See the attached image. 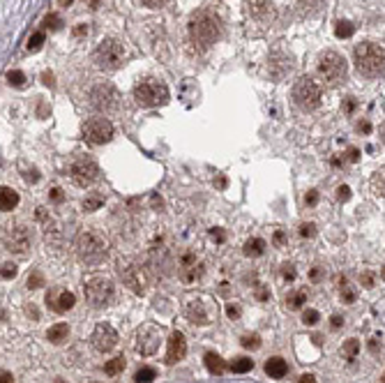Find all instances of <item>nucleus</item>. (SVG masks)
<instances>
[{
  "mask_svg": "<svg viewBox=\"0 0 385 383\" xmlns=\"http://www.w3.org/2000/svg\"><path fill=\"white\" fill-rule=\"evenodd\" d=\"M222 35V21L210 10H199L189 17V37L199 49H208Z\"/></svg>",
  "mask_w": 385,
  "mask_h": 383,
  "instance_id": "f257e3e1",
  "label": "nucleus"
},
{
  "mask_svg": "<svg viewBox=\"0 0 385 383\" xmlns=\"http://www.w3.org/2000/svg\"><path fill=\"white\" fill-rule=\"evenodd\" d=\"M383 60H385V53L380 44L362 42L355 46V65H358L360 74H364V77L369 79L383 77Z\"/></svg>",
  "mask_w": 385,
  "mask_h": 383,
  "instance_id": "f03ea898",
  "label": "nucleus"
},
{
  "mask_svg": "<svg viewBox=\"0 0 385 383\" xmlns=\"http://www.w3.org/2000/svg\"><path fill=\"white\" fill-rule=\"evenodd\" d=\"M184 316L191 326H210L217 318V302L210 296H189L184 302Z\"/></svg>",
  "mask_w": 385,
  "mask_h": 383,
  "instance_id": "7ed1b4c3",
  "label": "nucleus"
},
{
  "mask_svg": "<svg viewBox=\"0 0 385 383\" xmlns=\"http://www.w3.org/2000/svg\"><path fill=\"white\" fill-rule=\"evenodd\" d=\"M109 252V247H106V240H104L102 235L97 231H83L79 233L76 238V254L81 259L83 263H99L104 257Z\"/></svg>",
  "mask_w": 385,
  "mask_h": 383,
  "instance_id": "20e7f679",
  "label": "nucleus"
},
{
  "mask_svg": "<svg viewBox=\"0 0 385 383\" xmlns=\"http://www.w3.org/2000/svg\"><path fill=\"white\" fill-rule=\"evenodd\" d=\"M125 60V49L122 44L113 37H106L99 42L97 51H95V62H97L99 70H106V72H113L118 70Z\"/></svg>",
  "mask_w": 385,
  "mask_h": 383,
  "instance_id": "39448f33",
  "label": "nucleus"
},
{
  "mask_svg": "<svg viewBox=\"0 0 385 383\" xmlns=\"http://www.w3.org/2000/svg\"><path fill=\"white\" fill-rule=\"evenodd\" d=\"M134 99L136 104L141 106H159L168 102V88L162 81H155V79H148L134 86Z\"/></svg>",
  "mask_w": 385,
  "mask_h": 383,
  "instance_id": "423d86ee",
  "label": "nucleus"
},
{
  "mask_svg": "<svg viewBox=\"0 0 385 383\" xmlns=\"http://www.w3.org/2000/svg\"><path fill=\"white\" fill-rule=\"evenodd\" d=\"M164 342V330L155 323H143L136 328V337H134V349L141 353V356H155L159 351Z\"/></svg>",
  "mask_w": 385,
  "mask_h": 383,
  "instance_id": "0eeeda50",
  "label": "nucleus"
},
{
  "mask_svg": "<svg viewBox=\"0 0 385 383\" xmlns=\"http://www.w3.org/2000/svg\"><path fill=\"white\" fill-rule=\"evenodd\" d=\"M0 240L5 245V249L14 254H28L30 252V242H33V235L28 231V226L23 224H5L0 231Z\"/></svg>",
  "mask_w": 385,
  "mask_h": 383,
  "instance_id": "6e6552de",
  "label": "nucleus"
},
{
  "mask_svg": "<svg viewBox=\"0 0 385 383\" xmlns=\"http://www.w3.org/2000/svg\"><path fill=\"white\" fill-rule=\"evenodd\" d=\"M346 60L335 51H326L318 55V74L326 79L330 86H337L346 79Z\"/></svg>",
  "mask_w": 385,
  "mask_h": 383,
  "instance_id": "1a4fd4ad",
  "label": "nucleus"
},
{
  "mask_svg": "<svg viewBox=\"0 0 385 383\" xmlns=\"http://www.w3.org/2000/svg\"><path fill=\"white\" fill-rule=\"evenodd\" d=\"M83 291H86V298L92 307H104V305H109L111 298H113V282L109 277L95 275V277L86 279Z\"/></svg>",
  "mask_w": 385,
  "mask_h": 383,
  "instance_id": "9d476101",
  "label": "nucleus"
},
{
  "mask_svg": "<svg viewBox=\"0 0 385 383\" xmlns=\"http://www.w3.org/2000/svg\"><path fill=\"white\" fill-rule=\"evenodd\" d=\"M293 99L300 109H316L320 104V86L309 77H302L293 88Z\"/></svg>",
  "mask_w": 385,
  "mask_h": 383,
  "instance_id": "9b49d317",
  "label": "nucleus"
},
{
  "mask_svg": "<svg viewBox=\"0 0 385 383\" xmlns=\"http://www.w3.org/2000/svg\"><path fill=\"white\" fill-rule=\"evenodd\" d=\"M113 137V125H111L109 118H102V115H95L83 125V139L92 146H102V143H109Z\"/></svg>",
  "mask_w": 385,
  "mask_h": 383,
  "instance_id": "f8f14e48",
  "label": "nucleus"
},
{
  "mask_svg": "<svg viewBox=\"0 0 385 383\" xmlns=\"http://www.w3.org/2000/svg\"><path fill=\"white\" fill-rule=\"evenodd\" d=\"M70 171H72V180L79 187H90L99 178V166L92 157H76L72 162Z\"/></svg>",
  "mask_w": 385,
  "mask_h": 383,
  "instance_id": "ddd939ff",
  "label": "nucleus"
},
{
  "mask_svg": "<svg viewBox=\"0 0 385 383\" xmlns=\"http://www.w3.org/2000/svg\"><path fill=\"white\" fill-rule=\"evenodd\" d=\"M118 330L111 326V323H99L97 328L92 330L90 335V344L95 351H99V353H109L111 349H115V344H118Z\"/></svg>",
  "mask_w": 385,
  "mask_h": 383,
  "instance_id": "4468645a",
  "label": "nucleus"
},
{
  "mask_svg": "<svg viewBox=\"0 0 385 383\" xmlns=\"http://www.w3.org/2000/svg\"><path fill=\"white\" fill-rule=\"evenodd\" d=\"M90 99H92V104L97 106L99 111L109 113V111H115V109H118L120 95H118V90H115L111 83H99V86L92 90Z\"/></svg>",
  "mask_w": 385,
  "mask_h": 383,
  "instance_id": "2eb2a0df",
  "label": "nucleus"
},
{
  "mask_svg": "<svg viewBox=\"0 0 385 383\" xmlns=\"http://www.w3.org/2000/svg\"><path fill=\"white\" fill-rule=\"evenodd\" d=\"M203 273H206V266H203L201 259H196V254L187 252L182 259H180L178 275L184 284H196V282L203 277Z\"/></svg>",
  "mask_w": 385,
  "mask_h": 383,
  "instance_id": "dca6fc26",
  "label": "nucleus"
},
{
  "mask_svg": "<svg viewBox=\"0 0 385 383\" xmlns=\"http://www.w3.org/2000/svg\"><path fill=\"white\" fill-rule=\"evenodd\" d=\"M122 279L125 284L130 286L134 293H146L148 291V284H150V277H148V270L143 266H127L125 273H122Z\"/></svg>",
  "mask_w": 385,
  "mask_h": 383,
  "instance_id": "f3484780",
  "label": "nucleus"
},
{
  "mask_svg": "<svg viewBox=\"0 0 385 383\" xmlns=\"http://www.w3.org/2000/svg\"><path fill=\"white\" fill-rule=\"evenodd\" d=\"M46 302H49V307L53 309V312H58V314H65V312H70L72 307H74V302H76V298H74V293L72 291H67V289H51L49 293H46Z\"/></svg>",
  "mask_w": 385,
  "mask_h": 383,
  "instance_id": "a211bd4d",
  "label": "nucleus"
},
{
  "mask_svg": "<svg viewBox=\"0 0 385 383\" xmlns=\"http://www.w3.org/2000/svg\"><path fill=\"white\" fill-rule=\"evenodd\" d=\"M244 14L256 19V21L270 23V19L275 17V10H272V3H268V0H247L244 3Z\"/></svg>",
  "mask_w": 385,
  "mask_h": 383,
  "instance_id": "6ab92c4d",
  "label": "nucleus"
},
{
  "mask_svg": "<svg viewBox=\"0 0 385 383\" xmlns=\"http://www.w3.org/2000/svg\"><path fill=\"white\" fill-rule=\"evenodd\" d=\"M184 353H187V342H184L182 333L175 330V333H171V337H168L166 365H175V362H180L184 358Z\"/></svg>",
  "mask_w": 385,
  "mask_h": 383,
  "instance_id": "aec40b11",
  "label": "nucleus"
},
{
  "mask_svg": "<svg viewBox=\"0 0 385 383\" xmlns=\"http://www.w3.org/2000/svg\"><path fill=\"white\" fill-rule=\"evenodd\" d=\"M19 206V194L12 187H0V210H5V213H10V210H14Z\"/></svg>",
  "mask_w": 385,
  "mask_h": 383,
  "instance_id": "412c9836",
  "label": "nucleus"
},
{
  "mask_svg": "<svg viewBox=\"0 0 385 383\" xmlns=\"http://www.w3.org/2000/svg\"><path fill=\"white\" fill-rule=\"evenodd\" d=\"M288 372V365L284 358H270V360L266 362V374L272 378H284Z\"/></svg>",
  "mask_w": 385,
  "mask_h": 383,
  "instance_id": "4be33fe9",
  "label": "nucleus"
},
{
  "mask_svg": "<svg viewBox=\"0 0 385 383\" xmlns=\"http://www.w3.org/2000/svg\"><path fill=\"white\" fill-rule=\"evenodd\" d=\"M67 337H70V326L67 323H55V326L49 328V333H46V340L51 344H62Z\"/></svg>",
  "mask_w": 385,
  "mask_h": 383,
  "instance_id": "5701e85b",
  "label": "nucleus"
},
{
  "mask_svg": "<svg viewBox=\"0 0 385 383\" xmlns=\"http://www.w3.org/2000/svg\"><path fill=\"white\" fill-rule=\"evenodd\" d=\"M244 257H249V259H256L261 257V254L266 252V240L263 238H249V240L244 242Z\"/></svg>",
  "mask_w": 385,
  "mask_h": 383,
  "instance_id": "b1692460",
  "label": "nucleus"
},
{
  "mask_svg": "<svg viewBox=\"0 0 385 383\" xmlns=\"http://www.w3.org/2000/svg\"><path fill=\"white\" fill-rule=\"evenodd\" d=\"M206 367H208V372L215 374V376H219V374H224V369H226V362H224V358H219L217 353H206Z\"/></svg>",
  "mask_w": 385,
  "mask_h": 383,
  "instance_id": "393cba45",
  "label": "nucleus"
},
{
  "mask_svg": "<svg viewBox=\"0 0 385 383\" xmlns=\"http://www.w3.org/2000/svg\"><path fill=\"white\" fill-rule=\"evenodd\" d=\"M125 365H127L125 358H122V356H115V358H111V360L104 365V372L109 374V376H118V374L125 369Z\"/></svg>",
  "mask_w": 385,
  "mask_h": 383,
  "instance_id": "a878e982",
  "label": "nucleus"
},
{
  "mask_svg": "<svg viewBox=\"0 0 385 383\" xmlns=\"http://www.w3.org/2000/svg\"><path fill=\"white\" fill-rule=\"evenodd\" d=\"M304 302H307V291H302V289L286 296V307H288V309H300Z\"/></svg>",
  "mask_w": 385,
  "mask_h": 383,
  "instance_id": "bb28decb",
  "label": "nucleus"
},
{
  "mask_svg": "<svg viewBox=\"0 0 385 383\" xmlns=\"http://www.w3.org/2000/svg\"><path fill=\"white\" fill-rule=\"evenodd\" d=\"M251 367H254V360H251V358L240 356V358H233V362H231V372L244 374V372H249Z\"/></svg>",
  "mask_w": 385,
  "mask_h": 383,
  "instance_id": "cd10ccee",
  "label": "nucleus"
},
{
  "mask_svg": "<svg viewBox=\"0 0 385 383\" xmlns=\"http://www.w3.org/2000/svg\"><path fill=\"white\" fill-rule=\"evenodd\" d=\"M155 376H157V369H155V367H141V369H136L134 381L136 383H152Z\"/></svg>",
  "mask_w": 385,
  "mask_h": 383,
  "instance_id": "c85d7f7f",
  "label": "nucleus"
},
{
  "mask_svg": "<svg viewBox=\"0 0 385 383\" xmlns=\"http://www.w3.org/2000/svg\"><path fill=\"white\" fill-rule=\"evenodd\" d=\"M358 351H360V342L358 340H348L346 344L342 346V356L346 358L348 362H353L355 358H358Z\"/></svg>",
  "mask_w": 385,
  "mask_h": 383,
  "instance_id": "c756f323",
  "label": "nucleus"
},
{
  "mask_svg": "<svg viewBox=\"0 0 385 383\" xmlns=\"http://www.w3.org/2000/svg\"><path fill=\"white\" fill-rule=\"evenodd\" d=\"M335 35H337L339 39L351 37V35H353V23H351V21H337V26H335Z\"/></svg>",
  "mask_w": 385,
  "mask_h": 383,
  "instance_id": "7c9ffc66",
  "label": "nucleus"
},
{
  "mask_svg": "<svg viewBox=\"0 0 385 383\" xmlns=\"http://www.w3.org/2000/svg\"><path fill=\"white\" fill-rule=\"evenodd\" d=\"M44 26L51 28V30H60V26H62V19H60V14L51 12V14H46V17H44Z\"/></svg>",
  "mask_w": 385,
  "mask_h": 383,
  "instance_id": "2f4dec72",
  "label": "nucleus"
},
{
  "mask_svg": "<svg viewBox=\"0 0 385 383\" xmlns=\"http://www.w3.org/2000/svg\"><path fill=\"white\" fill-rule=\"evenodd\" d=\"M7 81L12 83V86H23L26 83V74L23 72H19V70H12V72H7Z\"/></svg>",
  "mask_w": 385,
  "mask_h": 383,
  "instance_id": "473e14b6",
  "label": "nucleus"
},
{
  "mask_svg": "<svg viewBox=\"0 0 385 383\" xmlns=\"http://www.w3.org/2000/svg\"><path fill=\"white\" fill-rule=\"evenodd\" d=\"M369 351H371V353H376V356L383 351V335H380V333H376L374 337L369 340Z\"/></svg>",
  "mask_w": 385,
  "mask_h": 383,
  "instance_id": "72a5a7b5",
  "label": "nucleus"
},
{
  "mask_svg": "<svg viewBox=\"0 0 385 383\" xmlns=\"http://www.w3.org/2000/svg\"><path fill=\"white\" fill-rule=\"evenodd\" d=\"M342 298H344V302H348V305H351V302H355V291L348 286L346 277L342 279Z\"/></svg>",
  "mask_w": 385,
  "mask_h": 383,
  "instance_id": "f704fd0d",
  "label": "nucleus"
},
{
  "mask_svg": "<svg viewBox=\"0 0 385 383\" xmlns=\"http://www.w3.org/2000/svg\"><path fill=\"white\" fill-rule=\"evenodd\" d=\"M44 44V33H35L33 37L28 39V51H39Z\"/></svg>",
  "mask_w": 385,
  "mask_h": 383,
  "instance_id": "c9c22d12",
  "label": "nucleus"
},
{
  "mask_svg": "<svg viewBox=\"0 0 385 383\" xmlns=\"http://www.w3.org/2000/svg\"><path fill=\"white\" fill-rule=\"evenodd\" d=\"M302 321L307 323V326H316V323L320 321V314L316 312V309H304V312H302Z\"/></svg>",
  "mask_w": 385,
  "mask_h": 383,
  "instance_id": "e433bc0d",
  "label": "nucleus"
},
{
  "mask_svg": "<svg viewBox=\"0 0 385 383\" xmlns=\"http://www.w3.org/2000/svg\"><path fill=\"white\" fill-rule=\"evenodd\" d=\"M242 346H244V349H259V346H261V337H259V335H244V337H242Z\"/></svg>",
  "mask_w": 385,
  "mask_h": 383,
  "instance_id": "4c0bfd02",
  "label": "nucleus"
},
{
  "mask_svg": "<svg viewBox=\"0 0 385 383\" xmlns=\"http://www.w3.org/2000/svg\"><path fill=\"white\" fill-rule=\"evenodd\" d=\"M0 275H3L5 279H14V277H17V266H14V263H3Z\"/></svg>",
  "mask_w": 385,
  "mask_h": 383,
  "instance_id": "58836bf2",
  "label": "nucleus"
},
{
  "mask_svg": "<svg viewBox=\"0 0 385 383\" xmlns=\"http://www.w3.org/2000/svg\"><path fill=\"white\" fill-rule=\"evenodd\" d=\"M44 284V277L42 273H33V275H28V289H37V286Z\"/></svg>",
  "mask_w": 385,
  "mask_h": 383,
  "instance_id": "ea45409f",
  "label": "nucleus"
},
{
  "mask_svg": "<svg viewBox=\"0 0 385 383\" xmlns=\"http://www.w3.org/2000/svg\"><path fill=\"white\" fill-rule=\"evenodd\" d=\"M371 185H374V194L383 197V171H378V173L374 175V180H371Z\"/></svg>",
  "mask_w": 385,
  "mask_h": 383,
  "instance_id": "a19ab883",
  "label": "nucleus"
},
{
  "mask_svg": "<svg viewBox=\"0 0 385 383\" xmlns=\"http://www.w3.org/2000/svg\"><path fill=\"white\" fill-rule=\"evenodd\" d=\"M99 206H102V199H99V197H90V199H86V201H83V208H86V210H97Z\"/></svg>",
  "mask_w": 385,
  "mask_h": 383,
  "instance_id": "79ce46f5",
  "label": "nucleus"
},
{
  "mask_svg": "<svg viewBox=\"0 0 385 383\" xmlns=\"http://www.w3.org/2000/svg\"><path fill=\"white\" fill-rule=\"evenodd\" d=\"M282 277H284V279H291V282H293V279H295L293 263H284V266H282Z\"/></svg>",
  "mask_w": 385,
  "mask_h": 383,
  "instance_id": "37998d69",
  "label": "nucleus"
},
{
  "mask_svg": "<svg viewBox=\"0 0 385 383\" xmlns=\"http://www.w3.org/2000/svg\"><path fill=\"white\" fill-rule=\"evenodd\" d=\"M300 235H302V238H314V235H316V226L314 224H302V226H300Z\"/></svg>",
  "mask_w": 385,
  "mask_h": 383,
  "instance_id": "c03bdc74",
  "label": "nucleus"
},
{
  "mask_svg": "<svg viewBox=\"0 0 385 383\" xmlns=\"http://www.w3.org/2000/svg\"><path fill=\"white\" fill-rule=\"evenodd\" d=\"M337 199H339V201H342V203H346L348 199H351V189H348L346 185H342V187H339V189H337Z\"/></svg>",
  "mask_w": 385,
  "mask_h": 383,
  "instance_id": "a18cd8bd",
  "label": "nucleus"
},
{
  "mask_svg": "<svg viewBox=\"0 0 385 383\" xmlns=\"http://www.w3.org/2000/svg\"><path fill=\"white\" fill-rule=\"evenodd\" d=\"M146 7H150V10H159V7H164L168 3V0H141Z\"/></svg>",
  "mask_w": 385,
  "mask_h": 383,
  "instance_id": "49530a36",
  "label": "nucleus"
},
{
  "mask_svg": "<svg viewBox=\"0 0 385 383\" xmlns=\"http://www.w3.org/2000/svg\"><path fill=\"white\" fill-rule=\"evenodd\" d=\"M304 201L309 203V206H314V203L318 201V191H316V189H309V191H307V197H304Z\"/></svg>",
  "mask_w": 385,
  "mask_h": 383,
  "instance_id": "de8ad7c7",
  "label": "nucleus"
},
{
  "mask_svg": "<svg viewBox=\"0 0 385 383\" xmlns=\"http://www.w3.org/2000/svg\"><path fill=\"white\" fill-rule=\"evenodd\" d=\"M360 282H364V286H374V275L371 273H364V275H360Z\"/></svg>",
  "mask_w": 385,
  "mask_h": 383,
  "instance_id": "09e8293b",
  "label": "nucleus"
},
{
  "mask_svg": "<svg viewBox=\"0 0 385 383\" xmlns=\"http://www.w3.org/2000/svg\"><path fill=\"white\" fill-rule=\"evenodd\" d=\"M51 199H53L55 203H62V201H65V194H62V189H58V187H55V189L51 191Z\"/></svg>",
  "mask_w": 385,
  "mask_h": 383,
  "instance_id": "8fccbe9b",
  "label": "nucleus"
},
{
  "mask_svg": "<svg viewBox=\"0 0 385 383\" xmlns=\"http://www.w3.org/2000/svg\"><path fill=\"white\" fill-rule=\"evenodd\" d=\"M74 35H76V37H81V35H88V26H86V23H79V26L74 28Z\"/></svg>",
  "mask_w": 385,
  "mask_h": 383,
  "instance_id": "3c124183",
  "label": "nucleus"
},
{
  "mask_svg": "<svg viewBox=\"0 0 385 383\" xmlns=\"http://www.w3.org/2000/svg\"><path fill=\"white\" fill-rule=\"evenodd\" d=\"M298 383H316V376H314V374H302Z\"/></svg>",
  "mask_w": 385,
  "mask_h": 383,
  "instance_id": "603ef678",
  "label": "nucleus"
},
{
  "mask_svg": "<svg viewBox=\"0 0 385 383\" xmlns=\"http://www.w3.org/2000/svg\"><path fill=\"white\" fill-rule=\"evenodd\" d=\"M226 314H228V316H231V318H235V316H238V314H240V309H238V307H235V305H228V307H226Z\"/></svg>",
  "mask_w": 385,
  "mask_h": 383,
  "instance_id": "864d4df0",
  "label": "nucleus"
},
{
  "mask_svg": "<svg viewBox=\"0 0 385 383\" xmlns=\"http://www.w3.org/2000/svg\"><path fill=\"white\" fill-rule=\"evenodd\" d=\"M330 323H332V328H342V323H344V318H342V316H337V314H335V316L330 318Z\"/></svg>",
  "mask_w": 385,
  "mask_h": 383,
  "instance_id": "5fc2aeb1",
  "label": "nucleus"
},
{
  "mask_svg": "<svg viewBox=\"0 0 385 383\" xmlns=\"http://www.w3.org/2000/svg\"><path fill=\"white\" fill-rule=\"evenodd\" d=\"M212 238H215V240H217V242H224V238H226V235H224V231L215 229V231H212Z\"/></svg>",
  "mask_w": 385,
  "mask_h": 383,
  "instance_id": "6e6d98bb",
  "label": "nucleus"
},
{
  "mask_svg": "<svg viewBox=\"0 0 385 383\" xmlns=\"http://www.w3.org/2000/svg\"><path fill=\"white\" fill-rule=\"evenodd\" d=\"M358 157H360V150H358V148H351V150H348V159H351V162H358Z\"/></svg>",
  "mask_w": 385,
  "mask_h": 383,
  "instance_id": "4d7b16f0",
  "label": "nucleus"
},
{
  "mask_svg": "<svg viewBox=\"0 0 385 383\" xmlns=\"http://www.w3.org/2000/svg\"><path fill=\"white\" fill-rule=\"evenodd\" d=\"M42 79H44V83H46V86H53V74H49V72H44V74H42Z\"/></svg>",
  "mask_w": 385,
  "mask_h": 383,
  "instance_id": "13d9d810",
  "label": "nucleus"
},
{
  "mask_svg": "<svg viewBox=\"0 0 385 383\" xmlns=\"http://www.w3.org/2000/svg\"><path fill=\"white\" fill-rule=\"evenodd\" d=\"M0 383H12V374L0 372Z\"/></svg>",
  "mask_w": 385,
  "mask_h": 383,
  "instance_id": "bf43d9fd",
  "label": "nucleus"
},
{
  "mask_svg": "<svg viewBox=\"0 0 385 383\" xmlns=\"http://www.w3.org/2000/svg\"><path fill=\"white\" fill-rule=\"evenodd\" d=\"M284 238H286V235H284V231H277V233H275V242H277V245H282Z\"/></svg>",
  "mask_w": 385,
  "mask_h": 383,
  "instance_id": "052dcab7",
  "label": "nucleus"
},
{
  "mask_svg": "<svg viewBox=\"0 0 385 383\" xmlns=\"http://www.w3.org/2000/svg\"><path fill=\"white\" fill-rule=\"evenodd\" d=\"M353 109H355V99H353V97H348V99H346V111H348V113H351Z\"/></svg>",
  "mask_w": 385,
  "mask_h": 383,
  "instance_id": "680f3d73",
  "label": "nucleus"
},
{
  "mask_svg": "<svg viewBox=\"0 0 385 383\" xmlns=\"http://www.w3.org/2000/svg\"><path fill=\"white\" fill-rule=\"evenodd\" d=\"M358 130H360V132H371V125H369V122H360Z\"/></svg>",
  "mask_w": 385,
  "mask_h": 383,
  "instance_id": "e2e57ef3",
  "label": "nucleus"
},
{
  "mask_svg": "<svg viewBox=\"0 0 385 383\" xmlns=\"http://www.w3.org/2000/svg\"><path fill=\"white\" fill-rule=\"evenodd\" d=\"M60 5H72V0H60Z\"/></svg>",
  "mask_w": 385,
  "mask_h": 383,
  "instance_id": "0e129e2a",
  "label": "nucleus"
},
{
  "mask_svg": "<svg viewBox=\"0 0 385 383\" xmlns=\"http://www.w3.org/2000/svg\"><path fill=\"white\" fill-rule=\"evenodd\" d=\"M55 383H65V381H55Z\"/></svg>",
  "mask_w": 385,
  "mask_h": 383,
  "instance_id": "69168bd1",
  "label": "nucleus"
}]
</instances>
